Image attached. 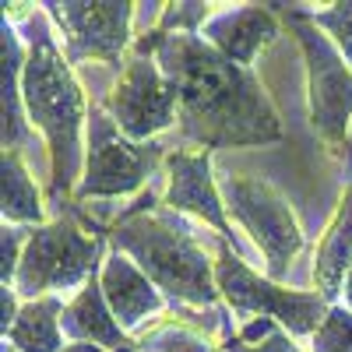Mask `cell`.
I'll use <instances>...</instances> for the list:
<instances>
[{"label":"cell","mask_w":352,"mask_h":352,"mask_svg":"<svg viewBox=\"0 0 352 352\" xmlns=\"http://www.w3.org/2000/svg\"><path fill=\"white\" fill-rule=\"evenodd\" d=\"M138 53H152L162 74L180 96V138L187 144L212 148H243L272 144L282 138L278 116L261 92V81L226 60L201 39V32H148L134 43Z\"/></svg>","instance_id":"cell-1"},{"label":"cell","mask_w":352,"mask_h":352,"mask_svg":"<svg viewBox=\"0 0 352 352\" xmlns=\"http://www.w3.org/2000/svg\"><path fill=\"white\" fill-rule=\"evenodd\" d=\"M4 18L18 28L28 43L25 71H21V96L32 131L43 134L46 159H50V201L56 215L67 212L74 201L81 173H85V127H88V102L81 81L56 46L50 14L39 8H4Z\"/></svg>","instance_id":"cell-2"},{"label":"cell","mask_w":352,"mask_h":352,"mask_svg":"<svg viewBox=\"0 0 352 352\" xmlns=\"http://www.w3.org/2000/svg\"><path fill=\"white\" fill-rule=\"evenodd\" d=\"M109 247L127 254L148 275L166 303L190 310H222L215 285V257L204 254L180 212L155 204L148 212H120L109 222Z\"/></svg>","instance_id":"cell-3"},{"label":"cell","mask_w":352,"mask_h":352,"mask_svg":"<svg viewBox=\"0 0 352 352\" xmlns=\"http://www.w3.org/2000/svg\"><path fill=\"white\" fill-rule=\"evenodd\" d=\"M106 250H109V236L92 232L67 208L53 215L46 226L32 229L11 289L21 296V303L78 292L102 268Z\"/></svg>","instance_id":"cell-4"},{"label":"cell","mask_w":352,"mask_h":352,"mask_svg":"<svg viewBox=\"0 0 352 352\" xmlns=\"http://www.w3.org/2000/svg\"><path fill=\"white\" fill-rule=\"evenodd\" d=\"M215 285L236 320L250 324L257 317H268L278 320L292 338H314L331 310L317 289H285L272 278H261L254 268H247L236 247H229V240H219L215 247Z\"/></svg>","instance_id":"cell-5"},{"label":"cell","mask_w":352,"mask_h":352,"mask_svg":"<svg viewBox=\"0 0 352 352\" xmlns=\"http://www.w3.org/2000/svg\"><path fill=\"white\" fill-rule=\"evenodd\" d=\"M162 159V144H138L131 141L109 109L92 99L88 102V127H85V173L74 201L85 204L92 197H127V194H144V184Z\"/></svg>","instance_id":"cell-6"},{"label":"cell","mask_w":352,"mask_h":352,"mask_svg":"<svg viewBox=\"0 0 352 352\" xmlns=\"http://www.w3.org/2000/svg\"><path fill=\"white\" fill-rule=\"evenodd\" d=\"M219 194H222L226 212L247 229V236L264 254L268 278L282 282L289 275L292 257L303 250V229H300L296 215H292L289 201L268 180L243 176V173L219 176Z\"/></svg>","instance_id":"cell-7"},{"label":"cell","mask_w":352,"mask_h":352,"mask_svg":"<svg viewBox=\"0 0 352 352\" xmlns=\"http://www.w3.org/2000/svg\"><path fill=\"white\" fill-rule=\"evenodd\" d=\"M289 28L296 32L307 56V99H310V124L331 148H349V124H352V67L335 50V43L320 32L300 8L282 11Z\"/></svg>","instance_id":"cell-8"},{"label":"cell","mask_w":352,"mask_h":352,"mask_svg":"<svg viewBox=\"0 0 352 352\" xmlns=\"http://www.w3.org/2000/svg\"><path fill=\"white\" fill-rule=\"evenodd\" d=\"M102 106L109 109L116 127L138 144H144V141L152 144L155 134L169 131L180 120L176 85L162 74L152 53H138V50L127 53V60H124L120 74L113 78V88L102 99Z\"/></svg>","instance_id":"cell-9"},{"label":"cell","mask_w":352,"mask_h":352,"mask_svg":"<svg viewBox=\"0 0 352 352\" xmlns=\"http://www.w3.org/2000/svg\"><path fill=\"white\" fill-rule=\"evenodd\" d=\"M43 11L64 36L71 67L102 60L116 71L134 50L138 4H43Z\"/></svg>","instance_id":"cell-10"},{"label":"cell","mask_w":352,"mask_h":352,"mask_svg":"<svg viewBox=\"0 0 352 352\" xmlns=\"http://www.w3.org/2000/svg\"><path fill=\"white\" fill-rule=\"evenodd\" d=\"M162 204L173 212L197 215L201 222H208L222 240H232V247H236V236H232V229H229L226 204H222V194H219V180L212 176V155L208 152L176 148L173 155H166ZM236 254H240V247H236Z\"/></svg>","instance_id":"cell-11"},{"label":"cell","mask_w":352,"mask_h":352,"mask_svg":"<svg viewBox=\"0 0 352 352\" xmlns=\"http://www.w3.org/2000/svg\"><path fill=\"white\" fill-rule=\"evenodd\" d=\"M278 32H282L278 8L240 4V8H215V14L201 28V39L208 46H215L226 60L250 71L257 53L268 43H275Z\"/></svg>","instance_id":"cell-12"},{"label":"cell","mask_w":352,"mask_h":352,"mask_svg":"<svg viewBox=\"0 0 352 352\" xmlns=\"http://www.w3.org/2000/svg\"><path fill=\"white\" fill-rule=\"evenodd\" d=\"M99 282H102V296L113 317L120 320V328L127 335H134L138 328H144L148 320H155L166 310V296L159 292V285L116 247H109L102 257Z\"/></svg>","instance_id":"cell-13"},{"label":"cell","mask_w":352,"mask_h":352,"mask_svg":"<svg viewBox=\"0 0 352 352\" xmlns=\"http://www.w3.org/2000/svg\"><path fill=\"white\" fill-rule=\"evenodd\" d=\"M99 272L67 300L64 320H60V324H64V338H71V342H92V345H102L109 352H124V349L134 345V338L120 328V320L113 317V310H109V303L102 296Z\"/></svg>","instance_id":"cell-14"},{"label":"cell","mask_w":352,"mask_h":352,"mask_svg":"<svg viewBox=\"0 0 352 352\" xmlns=\"http://www.w3.org/2000/svg\"><path fill=\"white\" fill-rule=\"evenodd\" d=\"M0 81H4V92H0V102H4V152H21L25 162H32V148H36V134L32 124H28L25 113V96H21V71H25V46L18 28L4 18V32H0Z\"/></svg>","instance_id":"cell-15"},{"label":"cell","mask_w":352,"mask_h":352,"mask_svg":"<svg viewBox=\"0 0 352 352\" xmlns=\"http://www.w3.org/2000/svg\"><path fill=\"white\" fill-rule=\"evenodd\" d=\"M352 268V176L338 201V212L328 222V232L314 254V285L331 307L342 300V285Z\"/></svg>","instance_id":"cell-16"},{"label":"cell","mask_w":352,"mask_h":352,"mask_svg":"<svg viewBox=\"0 0 352 352\" xmlns=\"http://www.w3.org/2000/svg\"><path fill=\"white\" fill-rule=\"evenodd\" d=\"M0 215H4V226L28 229L50 222L43 208V190L36 187L32 166L25 162L21 152H4V159H0Z\"/></svg>","instance_id":"cell-17"},{"label":"cell","mask_w":352,"mask_h":352,"mask_svg":"<svg viewBox=\"0 0 352 352\" xmlns=\"http://www.w3.org/2000/svg\"><path fill=\"white\" fill-rule=\"evenodd\" d=\"M64 296H43L21 303V314L8 328L4 342L18 352H64Z\"/></svg>","instance_id":"cell-18"},{"label":"cell","mask_w":352,"mask_h":352,"mask_svg":"<svg viewBox=\"0 0 352 352\" xmlns=\"http://www.w3.org/2000/svg\"><path fill=\"white\" fill-rule=\"evenodd\" d=\"M138 349L141 352H219V345L208 342V335L197 331L187 320H159L138 331Z\"/></svg>","instance_id":"cell-19"},{"label":"cell","mask_w":352,"mask_h":352,"mask_svg":"<svg viewBox=\"0 0 352 352\" xmlns=\"http://www.w3.org/2000/svg\"><path fill=\"white\" fill-rule=\"evenodd\" d=\"M307 14V21H314L324 32L335 50L345 56V64L352 67V4H331V8H300Z\"/></svg>","instance_id":"cell-20"},{"label":"cell","mask_w":352,"mask_h":352,"mask_svg":"<svg viewBox=\"0 0 352 352\" xmlns=\"http://www.w3.org/2000/svg\"><path fill=\"white\" fill-rule=\"evenodd\" d=\"M310 352H352V310L335 303L324 324L310 338Z\"/></svg>","instance_id":"cell-21"},{"label":"cell","mask_w":352,"mask_h":352,"mask_svg":"<svg viewBox=\"0 0 352 352\" xmlns=\"http://www.w3.org/2000/svg\"><path fill=\"white\" fill-rule=\"evenodd\" d=\"M28 236H32L28 226H4V232H0V282L4 285H14V275H18V264H21Z\"/></svg>","instance_id":"cell-22"},{"label":"cell","mask_w":352,"mask_h":352,"mask_svg":"<svg viewBox=\"0 0 352 352\" xmlns=\"http://www.w3.org/2000/svg\"><path fill=\"white\" fill-rule=\"evenodd\" d=\"M219 352H300V345L292 342V335L282 324H275L261 342H243L236 335H229L226 342H219Z\"/></svg>","instance_id":"cell-23"},{"label":"cell","mask_w":352,"mask_h":352,"mask_svg":"<svg viewBox=\"0 0 352 352\" xmlns=\"http://www.w3.org/2000/svg\"><path fill=\"white\" fill-rule=\"evenodd\" d=\"M18 314H21V296H18L11 285H4V289H0V331H4V335L14 324Z\"/></svg>","instance_id":"cell-24"},{"label":"cell","mask_w":352,"mask_h":352,"mask_svg":"<svg viewBox=\"0 0 352 352\" xmlns=\"http://www.w3.org/2000/svg\"><path fill=\"white\" fill-rule=\"evenodd\" d=\"M64 352H109V349L92 345V342H67V345H64Z\"/></svg>","instance_id":"cell-25"},{"label":"cell","mask_w":352,"mask_h":352,"mask_svg":"<svg viewBox=\"0 0 352 352\" xmlns=\"http://www.w3.org/2000/svg\"><path fill=\"white\" fill-rule=\"evenodd\" d=\"M345 310H352V268H349V275H345V285H342V300H338Z\"/></svg>","instance_id":"cell-26"},{"label":"cell","mask_w":352,"mask_h":352,"mask_svg":"<svg viewBox=\"0 0 352 352\" xmlns=\"http://www.w3.org/2000/svg\"><path fill=\"white\" fill-rule=\"evenodd\" d=\"M345 162H349V176H352V141H349V148H345Z\"/></svg>","instance_id":"cell-27"},{"label":"cell","mask_w":352,"mask_h":352,"mask_svg":"<svg viewBox=\"0 0 352 352\" xmlns=\"http://www.w3.org/2000/svg\"><path fill=\"white\" fill-rule=\"evenodd\" d=\"M0 352H18V349H14V345H8V342H4V345H0Z\"/></svg>","instance_id":"cell-28"}]
</instances>
